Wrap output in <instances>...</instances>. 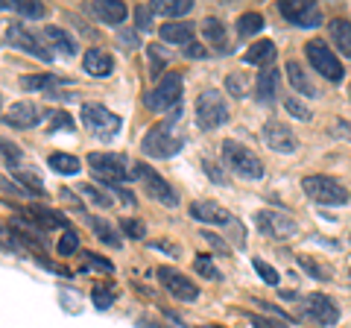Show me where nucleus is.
Returning <instances> with one entry per match:
<instances>
[{"label":"nucleus","instance_id":"nucleus-28","mask_svg":"<svg viewBox=\"0 0 351 328\" xmlns=\"http://www.w3.org/2000/svg\"><path fill=\"white\" fill-rule=\"evenodd\" d=\"M29 220L38 223L41 229H68V220L59 214V211H50V209H29Z\"/></svg>","mask_w":351,"mask_h":328},{"label":"nucleus","instance_id":"nucleus-12","mask_svg":"<svg viewBox=\"0 0 351 328\" xmlns=\"http://www.w3.org/2000/svg\"><path fill=\"white\" fill-rule=\"evenodd\" d=\"M255 223L263 235L276 237V240H287L295 235V220L281 211H258L255 214Z\"/></svg>","mask_w":351,"mask_h":328},{"label":"nucleus","instance_id":"nucleus-15","mask_svg":"<svg viewBox=\"0 0 351 328\" xmlns=\"http://www.w3.org/2000/svg\"><path fill=\"white\" fill-rule=\"evenodd\" d=\"M6 38H9V45H12V47L29 53V56H38L41 62H50L53 59V53L44 50L41 41L32 36V32H27V27H21V24H9L6 27Z\"/></svg>","mask_w":351,"mask_h":328},{"label":"nucleus","instance_id":"nucleus-50","mask_svg":"<svg viewBox=\"0 0 351 328\" xmlns=\"http://www.w3.org/2000/svg\"><path fill=\"white\" fill-rule=\"evenodd\" d=\"M348 279H351V270H348Z\"/></svg>","mask_w":351,"mask_h":328},{"label":"nucleus","instance_id":"nucleus-21","mask_svg":"<svg viewBox=\"0 0 351 328\" xmlns=\"http://www.w3.org/2000/svg\"><path fill=\"white\" fill-rule=\"evenodd\" d=\"M287 80L293 85V91H299L302 97H319V91H316V85L311 82V76L304 73V68L299 62H287Z\"/></svg>","mask_w":351,"mask_h":328},{"label":"nucleus","instance_id":"nucleus-30","mask_svg":"<svg viewBox=\"0 0 351 328\" xmlns=\"http://www.w3.org/2000/svg\"><path fill=\"white\" fill-rule=\"evenodd\" d=\"M47 164L56 173H62V176H73V173H80V159H73V156H68V152H53V156L47 159Z\"/></svg>","mask_w":351,"mask_h":328},{"label":"nucleus","instance_id":"nucleus-11","mask_svg":"<svg viewBox=\"0 0 351 328\" xmlns=\"http://www.w3.org/2000/svg\"><path fill=\"white\" fill-rule=\"evenodd\" d=\"M158 281L167 288V293H173L176 299H182V302H193L196 296H199V288L184 276V272H179V270H173V267H158Z\"/></svg>","mask_w":351,"mask_h":328},{"label":"nucleus","instance_id":"nucleus-36","mask_svg":"<svg viewBox=\"0 0 351 328\" xmlns=\"http://www.w3.org/2000/svg\"><path fill=\"white\" fill-rule=\"evenodd\" d=\"M284 108H287V112H290L295 120H302V124H311V117H313V112L299 100V97H290V100L284 103Z\"/></svg>","mask_w":351,"mask_h":328},{"label":"nucleus","instance_id":"nucleus-24","mask_svg":"<svg viewBox=\"0 0 351 328\" xmlns=\"http://www.w3.org/2000/svg\"><path fill=\"white\" fill-rule=\"evenodd\" d=\"M331 38H334V45L339 47V53H343L346 59H351V21L346 18H337L331 21Z\"/></svg>","mask_w":351,"mask_h":328},{"label":"nucleus","instance_id":"nucleus-48","mask_svg":"<svg viewBox=\"0 0 351 328\" xmlns=\"http://www.w3.org/2000/svg\"><path fill=\"white\" fill-rule=\"evenodd\" d=\"M120 45H126V47H138V36L135 32H120Z\"/></svg>","mask_w":351,"mask_h":328},{"label":"nucleus","instance_id":"nucleus-37","mask_svg":"<svg viewBox=\"0 0 351 328\" xmlns=\"http://www.w3.org/2000/svg\"><path fill=\"white\" fill-rule=\"evenodd\" d=\"M120 232H123L126 237L144 240V237H147V226L141 223V220H132V217H126V220H120Z\"/></svg>","mask_w":351,"mask_h":328},{"label":"nucleus","instance_id":"nucleus-27","mask_svg":"<svg viewBox=\"0 0 351 328\" xmlns=\"http://www.w3.org/2000/svg\"><path fill=\"white\" fill-rule=\"evenodd\" d=\"M85 220H88V226L94 229L97 240H103V244H108L112 249H120V246H123V244H120V237L114 235V229L108 226L106 220H100V217H94V214H85Z\"/></svg>","mask_w":351,"mask_h":328},{"label":"nucleus","instance_id":"nucleus-40","mask_svg":"<svg viewBox=\"0 0 351 328\" xmlns=\"http://www.w3.org/2000/svg\"><path fill=\"white\" fill-rule=\"evenodd\" d=\"M56 249H59V255H73L76 249H80V237H76L71 229L64 232L62 237H59V244H56Z\"/></svg>","mask_w":351,"mask_h":328},{"label":"nucleus","instance_id":"nucleus-2","mask_svg":"<svg viewBox=\"0 0 351 328\" xmlns=\"http://www.w3.org/2000/svg\"><path fill=\"white\" fill-rule=\"evenodd\" d=\"M88 167L106 188L123 185L135 176V167H129V161L123 156H112V152H88Z\"/></svg>","mask_w":351,"mask_h":328},{"label":"nucleus","instance_id":"nucleus-45","mask_svg":"<svg viewBox=\"0 0 351 328\" xmlns=\"http://www.w3.org/2000/svg\"><path fill=\"white\" fill-rule=\"evenodd\" d=\"M249 323L255 325V328H284V325H278V323L267 320V316H258V314H249Z\"/></svg>","mask_w":351,"mask_h":328},{"label":"nucleus","instance_id":"nucleus-3","mask_svg":"<svg viewBox=\"0 0 351 328\" xmlns=\"http://www.w3.org/2000/svg\"><path fill=\"white\" fill-rule=\"evenodd\" d=\"M302 191L311 196L313 202H322V205H346L351 200L348 188L343 182H337L334 176H304Z\"/></svg>","mask_w":351,"mask_h":328},{"label":"nucleus","instance_id":"nucleus-6","mask_svg":"<svg viewBox=\"0 0 351 328\" xmlns=\"http://www.w3.org/2000/svg\"><path fill=\"white\" fill-rule=\"evenodd\" d=\"M223 159H226L228 167H232L237 176H243V179H261L263 176L261 159L252 150H246L243 144H237V141H226L223 144Z\"/></svg>","mask_w":351,"mask_h":328},{"label":"nucleus","instance_id":"nucleus-17","mask_svg":"<svg viewBox=\"0 0 351 328\" xmlns=\"http://www.w3.org/2000/svg\"><path fill=\"white\" fill-rule=\"evenodd\" d=\"M82 68L85 73H91V76H112L114 71V59H112V53L108 50H100V47H91V50H85V56H82Z\"/></svg>","mask_w":351,"mask_h":328},{"label":"nucleus","instance_id":"nucleus-4","mask_svg":"<svg viewBox=\"0 0 351 328\" xmlns=\"http://www.w3.org/2000/svg\"><path fill=\"white\" fill-rule=\"evenodd\" d=\"M196 124L205 132H214V129L228 124V106L217 89H208L199 94V100H196Z\"/></svg>","mask_w":351,"mask_h":328},{"label":"nucleus","instance_id":"nucleus-41","mask_svg":"<svg viewBox=\"0 0 351 328\" xmlns=\"http://www.w3.org/2000/svg\"><path fill=\"white\" fill-rule=\"evenodd\" d=\"M299 267L304 270V272H311L313 279H331V270L328 267H319V264H313V258H299Z\"/></svg>","mask_w":351,"mask_h":328},{"label":"nucleus","instance_id":"nucleus-20","mask_svg":"<svg viewBox=\"0 0 351 328\" xmlns=\"http://www.w3.org/2000/svg\"><path fill=\"white\" fill-rule=\"evenodd\" d=\"M161 38L167 41V45H193V36H196V27L193 24H184V21H167L161 30Z\"/></svg>","mask_w":351,"mask_h":328},{"label":"nucleus","instance_id":"nucleus-33","mask_svg":"<svg viewBox=\"0 0 351 328\" xmlns=\"http://www.w3.org/2000/svg\"><path fill=\"white\" fill-rule=\"evenodd\" d=\"M91 299H94V308L106 311V308H112V305H114L117 293H114V288H106V284H97V288L91 290Z\"/></svg>","mask_w":351,"mask_h":328},{"label":"nucleus","instance_id":"nucleus-38","mask_svg":"<svg viewBox=\"0 0 351 328\" xmlns=\"http://www.w3.org/2000/svg\"><path fill=\"white\" fill-rule=\"evenodd\" d=\"M252 264H255L258 276H261L263 281H267V284H278V281H281L278 270H276V267H269V264H267V261H263V258H255V261H252Z\"/></svg>","mask_w":351,"mask_h":328},{"label":"nucleus","instance_id":"nucleus-9","mask_svg":"<svg viewBox=\"0 0 351 328\" xmlns=\"http://www.w3.org/2000/svg\"><path fill=\"white\" fill-rule=\"evenodd\" d=\"M82 124L91 129L94 135L100 138H112L120 132V126H123V120H120L114 112H108L106 106L100 103H85L82 106Z\"/></svg>","mask_w":351,"mask_h":328},{"label":"nucleus","instance_id":"nucleus-22","mask_svg":"<svg viewBox=\"0 0 351 328\" xmlns=\"http://www.w3.org/2000/svg\"><path fill=\"white\" fill-rule=\"evenodd\" d=\"M276 91H278V71H276V68H263V71L258 73V82H255L258 100L272 103V100H276Z\"/></svg>","mask_w":351,"mask_h":328},{"label":"nucleus","instance_id":"nucleus-34","mask_svg":"<svg viewBox=\"0 0 351 328\" xmlns=\"http://www.w3.org/2000/svg\"><path fill=\"white\" fill-rule=\"evenodd\" d=\"M9 9H15L18 15H24V18H44V12H47V9H44V3H32V0H15V3H9Z\"/></svg>","mask_w":351,"mask_h":328},{"label":"nucleus","instance_id":"nucleus-43","mask_svg":"<svg viewBox=\"0 0 351 328\" xmlns=\"http://www.w3.org/2000/svg\"><path fill=\"white\" fill-rule=\"evenodd\" d=\"M82 258L88 261V267L103 270V272H114V264H112V261H106V258H100V255H94V253H82Z\"/></svg>","mask_w":351,"mask_h":328},{"label":"nucleus","instance_id":"nucleus-49","mask_svg":"<svg viewBox=\"0 0 351 328\" xmlns=\"http://www.w3.org/2000/svg\"><path fill=\"white\" fill-rule=\"evenodd\" d=\"M56 126H64V129H73V124H71V117H68V115H56Z\"/></svg>","mask_w":351,"mask_h":328},{"label":"nucleus","instance_id":"nucleus-13","mask_svg":"<svg viewBox=\"0 0 351 328\" xmlns=\"http://www.w3.org/2000/svg\"><path fill=\"white\" fill-rule=\"evenodd\" d=\"M304 311L311 320H316L319 325H337L339 323V308L331 296H325V293H311V296L304 299Z\"/></svg>","mask_w":351,"mask_h":328},{"label":"nucleus","instance_id":"nucleus-47","mask_svg":"<svg viewBox=\"0 0 351 328\" xmlns=\"http://www.w3.org/2000/svg\"><path fill=\"white\" fill-rule=\"evenodd\" d=\"M202 237H205V240H208V244H211V246H217V249H219V253H228V246H226V240H219L217 235H211V232H205Z\"/></svg>","mask_w":351,"mask_h":328},{"label":"nucleus","instance_id":"nucleus-10","mask_svg":"<svg viewBox=\"0 0 351 328\" xmlns=\"http://www.w3.org/2000/svg\"><path fill=\"white\" fill-rule=\"evenodd\" d=\"M278 12L299 30H313V27H319V21H322L319 6L311 3V0H293V3L290 0H281Z\"/></svg>","mask_w":351,"mask_h":328},{"label":"nucleus","instance_id":"nucleus-5","mask_svg":"<svg viewBox=\"0 0 351 328\" xmlns=\"http://www.w3.org/2000/svg\"><path fill=\"white\" fill-rule=\"evenodd\" d=\"M182 89H184V80H182L179 71L164 73L156 89L147 94V108H152V112H167V108H179V103H182Z\"/></svg>","mask_w":351,"mask_h":328},{"label":"nucleus","instance_id":"nucleus-39","mask_svg":"<svg viewBox=\"0 0 351 328\" xmlns=\"http://www.w3.org/2000/svg\"><path fill=\"white\" fill-rule=\"evenodd\" d=\"M56 82H59L56 76H24V80H21V85H24L27 91H32V89H53Z\"/></svg>","mask_w":351,"mask_h":328},{"label":"nucleus","instance_id":"nucleus-19","mask_svg":"<svg viewBox=\"0 0 351 328\" xmlns=\"http://www.w3.org/2000/svg\"><path fill=\"white\" fill-rule=\"evenodd\" d=\"M91 12L108 27H117V24H123L126 21V6L120 3V0H94Z\"/></svg>","mask_w":351,"mask_h":328},{"label":"nucleus","instance_id":"nucleus-18","mask_svg":"<svg viewBox=\"0 0 351 328\" xmlns=\"http://www.w3.org/2000/svg\"><path fill=\"white\" fill-rule=\"evenodd\" d=\"M38 117H41V108H38L36 103L21 100V103H15V106L6 112V120H3V124L15 126V129H29V126H36V124H38Z\"/></svg>","mask_w":351,"mask_h":328},{"label":"nucleus","instance_id":"nucleus-1","mask_svg":"<svg viewBox=\"0 0 351 328\" xmlns=\"http://www.w3.org/2000/svg\"><path fill=\"white\" fill-rule=\"evenodd\" d=\"M179 108H176V115L167 117L164 124H158L156 129H149V132L144 135V141H141V147H144V152L149 159H173L176 152L182 150L184 138L176 135V126H179Z\"/></svg>","mask_w":351,"mask_h":328},{"label":"nucleus","instance_id":"nucleus-25","mask_svg":"<svg viewBox=\"0 0 351 328\" xmlns=\"http://www.w3.org/2000/svg\"><path fill=\"white\" fill-rule=\"evenodd\" d=\"M202 36L211 41L214 47H219V53H228V38H226V27L219 18H205L202 21Z\"/></svg>","mask_w":351,"mask_h":328},{"label":"nucleus","instance_id":"nucleus-7","mask_svg":"<svg viewBox=\"0 0 351 328\" xmlns=\"http://www.w3.org/2000/svg\"><path fill=\"white\" fill-rule=\"evenodd\" d=\"M304 53H307V59H311L313 65V71L316 73H322L325 80H331V82H339L343 80V65H339V56L325 45V41L319 38H313V41H307L304 45Z\"/></svg>","mask_w":351,"mask_h":328},{"label":"nucleus","instance_id":"nucleus-44","mask_svg":"<svg viewBox=\"0 0 351 328\" xmlns=\"http://www.w3.org/2000/svg\"><path fill=\"white\" fill-rule=\"evenodd\" d=\"M226 89H228V94H232V97H243V94H246V91H243V82H240V76H237V73L228 76Z\"/></svg>","mask_w":351,"mask_h":328},{"label":"nucleus","instance_id":"nucleus-26","mask_svg":"<svg viewBox=\"0 0 351 328\" xmlns=\"http://www.w3.org/2000/svg\"><path fill=\"white\" fill-rule=\"evenodd\" d=\"M276 45H272L269 38H263V41H258V45H252L249 50H246V65H269L272 59H276Z\"/></svg>","mask_w":351,"mask_h":328},{"label":"nucleus","instance_id":"nucleus-46","mask_svg":"<svg viewBox=\"0 0 351 328\" xmlns=\"http://www.w3.org/2000/svg\"><path fill=\"white\" fill-rule=\"evenodd\" d=\"M184 56H188V59H205V56H208V50H205L202 45H188Z\"/></svg>","mask_w":351,"mask_h":328},{"label":"nucleus","instance_id":"nucleus-16","mask_svg":"<svg viewBox=\"0 0 351 328\" xmlns=\"http://www.w3.org/2000/svg\"><path fill=\"white\" fill-rule=\"evenodd\" d=\"M191 217H193V220H199V223H214V226L234 223L232 214H228L223 205L211 202V200H196V202H191Z\"/></svg>","mask_w":351,"mask_h":328},{"label":"nucleus","instance_id":"nucleus-8","mask_svg":"<svg viewBox=\"0 0 351 328\" xmlns=\"http://www.w3.org/2000/svg\"><path fill=\"white\" fill-rule=\"evenodd\" d=\"M132 167H135V176L141 179V185L147 188V194L152 196V200H158L161 205H167V209H176V205H179V194L173 191V185L164 182L152 167H147L144 161L132 164Z\"/></svg>","mask_w":351,"mask_h":328},{"label":"nucleus","instance_id":"nucleus-32","mask_svg":"<svg viewBox=\"0 0 351 328\" xmlns=\"http://www.w3.org/2000/svg\"><path fill=\"white\" fill-rule=\"evenodd\" d=\"M193 270L199 272L202 279H211V281H219V279H223V272L217 270V264H214V261L208 258V255H196V258H193Z\"/></svg>","mask_w":351,"mask_h":328},{"label":"nucleus","instance_id":"nucleus-29","mask_svg":"<svg viewBox=\"0 0 351 328\" xmlns=\"http://www.w3.org/2000/svg\"><path fill=\"white\" fill-rule=\"evenodd\" d=\"M191 9H193V0H156L152 12H161L167 18H182V15H188Z\"/></svg>","mask_w":351,"mask_h":328},{"label":"nucleus","instance_id":"nucleus-14","mask_svg":"<svg viewBox=\"0 0 351 328\" xmlns=\"http://www.w3.org/2000/svg\"><path fill=\"white\" fill-rule=\"evenodd\" d=\"M261 135H263V141H267V147L281 152V156H290V152L299 150V138H295L284 124H276V120H269Z\"/></svg>","mask_w":351,"mask_h":328},{"label":"nucleus","instance_id":"nucleus-31","mask_svg":"<svg viewBox=\"0 0 351 328\" xmlns=\"http://www.w3.org/2000/svg\"><path fill=\"white\" fill-rule=\"evenodd\" d=\"M261 27H263V15H261V12H246V15L237 18V32H240L243 38L261 32Z\"/></svg>","mask_w":351,"mask_h":328},{"label":"nucleus","instance_id":"nucleus-42","mask_svg":"<svg viewBox=\"0 0 351 328\" xmlns=\"http://www.w3.org/2000/svg\"><path fill=\"white\" fill-rule=\"evenodd\" d=\"M135 24H138V30H152V6H147V3L135 6Z\"/></svg>","mask_w":351,"mask_h":328},{"label":"nucleus","instance_id":"nucleus-35","mask_svg":"<svg viewBox=\"0 0 351 328\" xmlns=\"http://www.w3.org/2000/svg\"><path fill=\"white\" fill-rule=\"evenodd\" d=\"M80 194L88 196V200H91L94 205H100V209H112V205H114L112 194H106V191H100V188H94V185H82Z\"/></svg>","mask_w":351,"mask_h":328},{"label":"nucleus","instance_id":"nucleus-23","mask_svg":"<svg viewBox=\"0 0 351 328\" xmlns=\"http://www.w3.org/2000/svg\"><path fill=\"white\" fill-rule=\"evenodd\" d=\"M44 41H50V47H56V50H62L64 56H76V41L68 36V32H64L62 27H44Z\"/></svg>","mask_w":351,"mask_h":328}]
</instances>
